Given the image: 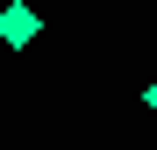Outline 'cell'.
<instances>
[{"label":"cell","instance_id":"6da1fadb","mask_svg":"<svg viewBox=\"0 0 157 150\" xmlns=\"http://www.w3.org/2000/svg\"><path fill=\"white\" fill-rule=\"evenodd\" d=\"M43 36V14L29 7V0H7V7H0V43H7V50H29Z\"/></svg>","mask_w":157,"mask_h":150},{"label":"cell","instance_id":"7a4b0ae2","mask_svg":"<svg viewBox=\"0 0 157 150\" xmlns=\"http://www.w3.org/2000/svg\"><path fill=\"white\" fill-rule=\"evenodd\" d=\"M143 107H150V114H157V79H150V86H143Z\"/></svg>","mask_w":157,"mask_h":150}]
</instances>
